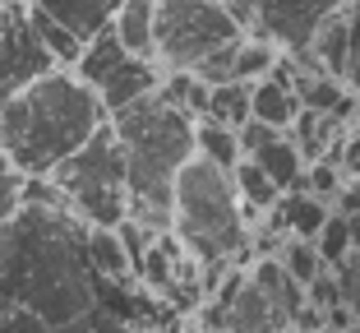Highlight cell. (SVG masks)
<instances>
[{
	"label": "cell",
	"mask_w": 360,
	"mask_h": 333,
	"mask_svg": "<svg viewBox=\"0 0 360 333\" xmlns=\"http://www.w3.org/2000/svg\"><path fill=\"white\" fill-rule=\"evenodd\" d=\"M0 306L46 324H79L102 310V278L88 259V222L65 208H19L0 232Z\"/></svg>",
	"instance_id": "cell-1"
},
{
	"label": "cell",
	"mask_w": 360,
	"mask_h": 333,
	"mask_svg": "<svg viewBox=\"0 0 360 333\" xmlns=\"http://www.w3.org/2000/svg\"><path fill=\"white\" fill-rule=\"evenodd\" d=\"M106 120H111V111L102 107L97 88H88L75 70H51L5 102L0 153L23 176H51Z\"/></svg>",
	"instance_id": "cell-2"
},
{
	"label": "cell",
	"mask_w": 360,
	"mask_h": 333,
	"mask_svg": "<svg viewBox=\"0 0 360 333\" xmlns=\"http://www.w3.org/2000/svg\"><path fill=\"white\" fill-rule=\"evenodd\" d=\"M194 125L199 120L162 102L158 93L111 116V130H116L129 172V218L158 237L171 232V204H176L180 172L199 158Z\"/></svg>",
	"instance_id": "cell-3"
},
{
	"label": "cell",
	"mask_w": 360,
	"mask_h": 333,
	"mask_svg": "<svg viewBox=\"0 0 360 333\" xmlns=\"http://www.w3.org/2000/svg\"><path fill=\"white\" fill-rule=\"evenodd\" d=\"M171 232L199 264H240L250 269V237L255 227L245 222V204L236 190V176L217 162L194 158L176 181V204H171Z\"/></svg>",
	"instance_id": "cell-4"
},
{
	"label": "cell",
	"mask_w": 360,
	"mask_h": 333,
	"mask_svg": "<svg viewBox=\"0 0 360 333\" xmlns=\"http://www.w3.org/2000/svg\"><path fill=\"white\" fill-rule=\"evenodd\" d=\"M51 181L65 190L70 213L79 222L120 227L129 218V172H125V153H120V139H116V130H111V120L70 162L56 167Z\"/></svg>",
	"instance_id": "cell-5"
},
{
	"label": "cell",
	"mask_w": 360,
	"mask_h": 333,
	"mask_svg": "<svg viewBox=\"0 0 360 333\" xmlns=\"http://www.w3.org/2000/svg\"><path fill=\"white\" fill-rule=\"evenodd\" d=\"M250 32L226 14L222 0H158V65L199 70L212 51L240 42Z\"/></svg>",
	"instance_id": "cell-6"
},
{
	"label": "cell",
	"mask_w": 360,
	"mask_h": 333,
	"mask_svg": "<svg viewBox=\"0 0 360 333\" xmlns=\"http://www.w3.org/2000/svg\"><path fill=\"white\" fill-rule=\"evenodd\" d=\"M351 0H264L259 5V28L250 32V37H268V42H277L282 51H305L309 42H314V32L323 28V23L333 19V14H342Z\"/></svg>",
	"instance_id": "cell-7"
},
{
	"label": "cell",
	"mask_w": 360,
	"mask_h": 333,
	"mask_svg": "<svg viewBox=\"0 0 360 333\" xmlns=\"http://www.w3.org/2000/svg\"><path fill=\"white\" fill-rule=\"evenodd\" d=\"M226 333H296V324H291V315L245 273L240 291H236L231 306H226Z\"/></svg>",
	"instance_id": "cell-8"
},
{
	"label": "cell",
	"mask_w": 360,
	"mask_h": 333,
	"mask_svg": "<svg viewBox=\"0 0 360 333\" xmlns=\"http://www.w3.org/2000/svg\"><path fill=\"white\" fill-rule=\"evenodd\" d=\"M333 218V204L328 199H319L309 190H286L282 204L264 218V227H273L277 237H300V241H319L323 222Z\"/></svg>",
	"instance_id": "cell-9"
},
{
	"label": "cell",
	"mask_w": 360,
	"mask_h": 333,
	"mask_svg": "<svg viewBox=\"0 0 360 333\" xmlns=\"http://www.w3.org/2000/svg\"><path fill=\"white\" fill-rule=\"evenodd\" d=\"M37 10H46L51 19H60L65 28L75 32V37H84V42H93L97 32H106L111 23H116L120 5L125 0H32Z\"/></svg>",
	"instance_id": "cell-10"
},
{
	"label": "cell",
	"mask_w": 360,
	"mask_h": 333,
	"mask_svg": "<svg viewBox=\"0 0 360 333\" xmlns=\"http://www.w3.org/2000/svg\"><path fill=\"white\" fill-rule=\"evenodd\" d=\"M111 28L129 56L158 61V0H125Z\"/></svg>",
	"instance_id": "cell-11"
},
{
	"label": "cell",
	"mask_w": 360,
	"mask_h": 333,
	"mask_svg": "<svg viewBox=\"0 0 360 333\" xmlns=\"http://www.w3.org/2000/svg\"><path fill=\"white\" fill-rule=\"evenodd\" d=\"M236 190H240V204H245V222L250 227H259L268 213H273L277 204H282V185L273 181V176L259 167L255 158H245L240 167H236Z\"/></svg>",
	"instance_id": "cell-12"
},
{
	"label": "cell",
	"mask_w": 360,
	"mask_h": 333,
	"mask_svg": "<svg viewBox=\"0 0 360 333\" xmlns=\"http://www.w3.org/2000/svg\"><path fill=\"white\" fill-rule=\"evenodd\" d=\"M88 259L102 282H129L139 278L134 273V259H129L125 241H120L116 227H88Z\"/></svg>",
	"instance_id": "cell-13"
},
{
	"label": "cell",
	"mask_w": 360,
	"mask_h": 333,
	"mask_svg": "<svg viewBox=\"0 0 360 333\" xmlns=\"http://www.w3.org/2000/svg\"><path fill=\"white\" fill-rule=\"evenodd\" d=\"M300 111L305 107H300V97H296L291 84H282V79H259L255 84V120L291 134V125L300 120Z\"/></svg>",
	"instance_id": "cell-14"
},
{
	"label": "cell",
	"mask_w": 360,
	"mask_h": 333,
	"mask_svg": "<svg viewBox=\"0 0 360 333\" xmlns=\"http://www.w3.org/2000/svg\"><path fill=\"white\" fill-rule=\"evenodd\" d=\"M28 23H32V32H37V42L46 46V51H51V61L60 65V70H75L79 61H84V37H75V32L65 28L60 19H51V14L46 10H37V5H32L28 0Z\"/></svg>",
	"instance_id": "cell-15"
},
{
	"label": "cell",
	"mask_w": 360,
	"mask_h": 333,
	"mask_svg": "<svg viewBox=\"0 0 360 333\" xmlns=\"http://www.w3.org/2000/svg\"><path fill=\"white\" fill-rule=\"evenodd\" d=\"M255 162L264 167L268 176H273L277 185H282V194L286 190H300V185H305V172H309L305 153H300V144L291 139V134H277L264 153H255Z\"/></svg>",
	"instance_id": "cell-16"
},
{
	"label": "cell",
	"mask_w": 360,
	"mask_h": 333,
	"mask_svg": "<svg viewBox=\"0 0 360 333\" xmlns=\"http://www.w3.org/2000/svg\"><path fill=\"white\" fill-rule=\"evenodd\" d=\"M305 51H314V61L347 84V61H351V19H347V10L333 14V19L314 32V42H309Z\"/></svg>",
	"instance_id": "cell-17"
},
{
	"label": "cell",
	"mask_w": 360,
	"mask_h": 333,
	"mask_svg": "<svg viewBox=\"0 0 360 333\" xmlns=\"http://www.w3.org/2000/svg\"><path fill=\"white\" fill-rule=\"evenodd\" d=\"M296 61V56H291ZM351 88L342 84L338 75H323V70H300L296 65V97H300V107L305 111H323V116H333V111L347 102Z\"/></svg>",
	"instance_id": "cell-18"
},
{
	"label": "cell",
	"mask_w": 360,
	"mask_h": 333,
	"mask_svg": "<svg viewBox=\"0 0 360 333\" xmlns=\"http://www.w3.org/2000/svg\"><path fill=\"white\" fill-rule=\"evenodd\" d=\"M194 144H199V158L217 162L222 172H236V167L245 162L240 130H231V125H217V120H199V125H194Z\"/></svg>",
	"instance_id": "cell-19"
},
{
	"label": "cell",
	"mask_w": 360,
	"mask_h": 333,
	"mask_svg": "<svg viewBox=\"0 0 360 333\" xmlns=\"http://www.w3.org/2000/svg\"><path fill=\"white\" fill-rule=\"evenodd\" d=\"M203 120H217V125H231V130L250 125L255 120V84H240V79L236 84H217Z\"/></svg>",
	"instance_id": "cell-20"
},
{
	"label": "cell",
	"mask_w": 360,
	"mask_h": 333,
	"mask_svg": "<svg viewBox=\"0 0 360 333\" xmlns=\"http://www.w3.org/2000/svg\"><path fill=\"white\" fill-rule=\"evenodd\" d=\"M277 61H282V46L268 42V37H245L240 51H236V79L240 84H259V79H268L277 70Z\"/></svg>",
	"instance_id": "cell-21"
},
{
	"label": "cell",
	"mask_w": 360,
	"mask_h": 333,
	"mask_svg": "<svg viewBox=\"0 0 360 333\" xmlns=\"http://www.w3.org/2000/svg\"><path fill=\"white\" fill-rule=\"evenodd\" d=\"M314 246H319V255H323V264H328V269L347 264V259L356 255V227H351V218L333 208V218L323 222V232H319Z\"/></svg>",
	"instance_id": "cell-22"
},
{
	"label": "cell",
	"mask_w": 360,
	"mask_h": 333,
	"mask_svg": "<svg viewBox=\"0 0 360 333\" xmlns=\"http://www.w3.org/2000/svg\"><path fill=\"white\" fill-rule=\"evenodd\" d=\"M277 259H282L286 273H291L296 282H305V287H309V282H314L323 269H328L314 241H300V237H286V241H282V250H277Z\"/></svg>",
	"instance_id": "cell-23"
},
{
	"label": "cell",
	"mask_w": 360,
	"mask_h": 333,
	"mask_svg": "<svg viewBox=\"0 0 360 333\" xmlns=\"http://www.w3.org/2000/svg\"><path fill=\"white\" fill-rule=\"evenodd\" d=\"M342 185H347V172H342V162H333V158H323V162H309V172H305V185L300 190H309V194H319V199H338L342 194Z\"/></svg>",
	"instance_id": "cell-24"
},
{
	"label": "cell",
	"mask_w": 360,
	"mask_h": 333,
	"mask_svg": "<svg viewBox=\"0 0 360 333\" xmlns=\"http://www.w3.org/2000/svg\"><path fill=\"white\" fill-rule=\"evenodd\" d=\"M23 208H65L70 213V199L51 176H23Z\"/></svg>",
	"instance_id": "cell-25"
},
{
	"label": "cell",
	"mask_w": 360,
	"mask_h": 333,
	"mask_svg": "<svg viewBox=\"0 0 360 333\" xmlns=\"http://www.w3.org/2000/svg\"><path fill=\"white\" fill-rule=\"evenodd\" d=\"M19 208H23V172L5 167L0 172V232L19 218Z\"/></svg>",
	"instance_id": "cell-26"
},
{
	"label": "cell",
	"mask_w": 360,
	"mask_h": 333,
	"mask_svg": "<svg viewBox=\"0 0 360 333\" xmlns=\"http://www.w3.org/2000/svg\"><path fill=\"white\" fill-rule=\"evenodd\" d=\"M305 296H309V306H314V310H323V315L338 310V306H347V301H342V282H338V273H333V269L319 273V278L305 287Z\"/></svg>",
	"instance_id": "cell-27"
},
{
	"label": "cell",
	"mask_w": 360,
	"mask_h": 333,
	"mask_svg": "<svg viewBox=\"0 0 360 333\" xmlns=\"http://www.w3.org/2000/svg\"><path fill=\"white\" fill-rule=\"evenodd\" d=\"M347 19H351V61H347V88L360 93V0L347 5Z\"/></svg>",
	"instance_id": "cell-28"
},
{
	"label": "cell",
	"mask_w": 360,
	"mask_h": 333,
	"mask_svg": "<svg viewBox=\"0 0 360 333\" xmlns=\"http://www.w3.org/2000/svg\"><path fill=\"white\" fill-rule=\"evenodd\" d=\"M277 134H286V130H273V125H264V120H250V125H240V149H245V158L264 153L268 144L277 139Z\"/></svg>",
	"instance_id": "cell-29"
},
{
	"label": "cell",
	"mask_w": 360,
	"mask_h": 333,
	"mask_svg": "<svg viewBox=\"0 0 360 333\" xmlns=\"http://www.w3.org/2000/svg\"><path fill=\"white\" fill-rule=\"evenodd\" d=\"M222 5H226V14H231L245 32L259 28V5H264V0H222Z\"/></svg>",
	"instance_id": "cell-30"
},
{
	"label": "cell",
	"mask_w": 360,
	"mask_h": 333,
	"mask_svg": "<svg viewBox=\"0 0 360 333\" xmlns=\"http://www.w3.org/2000/svg\"><path fill=\"white\" fill-rule=\"evenodd\" d=\"M333 208H338V213H347V218H360V181H356V176H347L342 194L333 199Z\"/></svg>",
	"instance_id": "cell-31"
},
{
	"label": "cell",
	"mask_w": 360,
	"mask_h": 333,
	"mask_svg": "<svg viewBox=\"0 0 360 333\" xmlns=\"http://www.w3.org/2000/svg\"><path fill=\"white\" fill-rule=\"evenodd\" d=\"M180 333H208V329H199V320H185V329Z\"/></svg>",
	"instance_id": "cell-32"
},
{
	"label": "cell",
	"mask_w": 360,
	"mask_h": 333,
	"mask_svg": "<svg viewBox=\"0 0 360 333\" xmlns=\"http://www.w3.org/2000/svg\"><path fill=\"white\" fill-rule=\"evenodd\" d=\"M0 37H5V5H0Z\"/></svg>",
	"instance_id": "cell-33"
},
{
	"label": "cell",
	"mask_w": 360,
	"mask_h": 333,
	"mask_svg": "<svg viewBox=\"0 0 360 333\" xmlns=\"http://www.w3.org/2000/svg\"><path fill=\"white\" fill-rule=\"evenodd\" d=\"M208 333H226V329H208Z\"/></svg>",
	"instance_id": "cell-34"
}]
</instances>
